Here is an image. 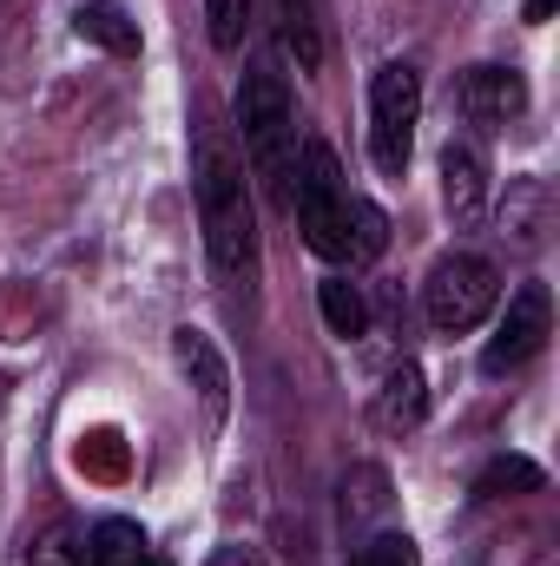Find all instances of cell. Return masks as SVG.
<instances>
[{
  "instance_id": "1",
  "label": "cell",
  "mask_w": 560,
  "mask_h": 566,
  "mask_svg": "<svg viewBox=\"0 0 560 566\" xmlns=\"http://www.w3.org/2000/svg\"><path fill=\"white\" fill-rule=\"evenodd\" d=\"M191 191H198V224L218 277H251L258 264V211H251V178L245 151L231 145L225 126H198L191 145Z\"/></svg>"
},
{
  "instance_id": "2",
  "label": "cell",
  "mask_w": 560,
  "mask_h": 566,
  "mask_svg": "<svg viewBox=\"0 0 560 566\" xmlns=\"http://www.w3.org/2000/svg\"><path fill=\"white\" fill-rule=\"evenodd\" d=\"M238 133H245V158L258 165V178H271V191L290 198V86H283L278 60H251V73L238 80Z\"/></svg>"
},
{
  "instance_id": "3",
  "label": "cell",
  "mask_w": 560,
  "mask_h": 566,
  "mask_svg": "<svg viewBox=\"0 0 560 566\" xmlns=\"http://www.w3.org/2000/svg\"><path fill=\"white\" fill-rule=\"evenodd\" d=\"M290 178H297L290 205H297L303 244H310L317 258H330V264H350V185H343L336 151H330L323 139H310Z\"/></svg>"
},
{
  "instance_id": "4",
  "label": "cell",
  "mask_w": 560,
  "mask_h": 566,
  "mask_svg": "<svg viewBox=\"0 0 560 566\" xmlns=\"http://www.w3.org/2000/svg\"><path fill=\"white\" fill-rule=\"evenodd\" d=\"M495 303H501V277H495V264L475 258V251L442 258V264L428 271V283H422V310H428V323H435L442 336H462V329L488 323Z\"/></svg>"
},
{
  "instance_id": "5",
  "label": "cell",
  "mask_w": 560,
  "mask_h": 566,
  "mask_svg": "<svg viewBox=\"0 0 560 566\" xmlns=\"http://www.w3.org/2000/svg\"><path fill=\"white\" fill-rule=\"evenodd\" d=\"M416 119H422V73L416 66H383L370 80V158H376L383 178L409 171Z\"/></svg>"
},
{
  "instance_id": "6",
  "label": "cell",
  "mask_w": 560,
  "mask_h": 566,
  "mask_svg": "<svg viewBox=\"0 0 560 566\" xmlns=\"http://www.w3.org/2000/svg\"><path fill=\"white\" fill-rule=\"evenodd\" d=\"M548 336H554V296H548V283H521L508 296V316L495 323V336L481 349V369L488 376H508V369L535 363L548 349Z\"/></svg>"
},
{
  "instance_id": "7",
  "label": "cell",
  "mask_w": 560,
  "mask_h": 566,
  "mask_svg": "<svg viewBox=\"0 0 560 566\" xmlns=\"http://www.w3.org/2000/svg\"><path fill=\"white\" fill-rule=\"evenodd\" d=\"M455 99H462V119H468V126H488V133H495V126L521 119L528 86H521L515 66H468L462 86H455Z\"/></svg>"
},
{
  "instance_id": "8",
  "label": "cell",
  "mask_w": 560,
  "mask_h": 566,
  "mask_svg": "<svg viewBox=\"0 0 560 566\" xmlns=\"http://www.w3.org/2000/svg\"><path fill=\"white\" fill-rule=\"evenodd\" d=\"M442 205H448V218H455L462 231L488 218V158H481L475 139L442 145Z\"/></svg>"
},
{
  "instance_id": "9",
  "label": "cell",
  "mask_w": 560,
  "mask_h": 566,
  "mask_svg": "<svg viewBox=\"0 0 560 566\" xmlns=\"http://www.w3.org/2000/svg\"><path fill=\"white\" fill-rule=\"evenodd\" d=\"M172 356H178L185 382L205 396V409H211V416H225V402H231V369H225L218 343H211L205 329H178V336H172Z\"/></svg>"
},
{
  "instance_id": "10",
  "label": "cell",
  "mask_w": 560,
  "mask_h": 566,
  "mask_svg": "<svg viewBox=\"0 0 560 566\" xmlns=\"http://www.w3.org/2000/svg\"><path fill=\"white\" fill-rule=\"evenodd\" d=\"M73 27H80V40H93V46H106V53H120V60L139 53V20H133L120 0H86V7L73 13Z\"/></svg>"
},
{
  "instance_id": "11",
  "label": "cell",
  "mask_w": 560,
  "mask_h": 566,
  "mask_svg": "<svg viewBox=\"0 0 560 566\" xmlns=\"http://www.w3.org/2000/svg\"><path fill=\"white\" fill-rule=\"evenodd\" d=\"M428 416V382H422L416 363H396L383 376V396H376V422L383 428H416Z\"/></svg>"
},
{
  "instance_id": "12",
  "label": "cell",
  "mask_w": 560,
  "mask_h": 566,
  "mask_svg": "<svg viewBox=\"0 0 560 566\" xmlns=\"http://www.w3.org/2000/svg\"><path fill=\"white\" fill-rule=\"evenodd\" d=\"M317 310H323L330 336H343V343L370 336V303H363V290H356L350 277H323L317 283Z\"/></svg>"
},
{
  "instance_id": "13",
  "label": "cell",
  "mask_w": 560,
  "mask_h": 566,
  "mask_svg": "<svg viewBox=\"0 0 560 566\" xmlns=\"http://www.w3.org/2000/svg\"><path fill=\"white\" fill-rule=\"evenodd\" d=\"M86 566H158V554L145 547V534L133 521H100L86 541Z\"/></svg>"
},
{
  "instance_id": "14",
  "label": "cell",
  "mask_w": 560,
  "mask_h": 566,
  "mask_svg": "<svg viewBox=\"0 0 560 566\" xmlns=\"http://www.w3.org/2000/svg\"><path fill=\"white\" fill-rule=\"evenodd\" d=\"M548 488V474H541V461H528V454H495L481 474H475V501H501V494H541Z\"/></svg>"
},
{
  "instance_id": "15",
  "label": "cell",
  "mask_w": 560,
  "mask_h": 566,
  "mask_svg": "<svg viewBox=\"0 0 560 566\" xmlns=\"http://www.w3.org/2000/svg\"><path fill=\"white\" fill-rule=\"evenodd\" d=\"M278 33H283V46L297 53V66H303V73H317V60H323L317 7H310V0H278Z\"/></svg>"
},
{
  "instance_id": "16",
  "label": "cell",
  "mask_w": 560,
  "mask_h": 566,
  "mask_svg": "<svg viewBox=\"0 0 560 566\" xmlns=\"http://www.w3.org/2000/svg\"><path fill=\"white\" fill-rule=\"evenodd\" d=\"M383 244H390V218H383L370 198H350V264L383 258Z\"/></svg>"
},
{
  "instance_id": "17",
  "label": "cell",
  "mask_w": 560,
  "mask_h": 566,
  "mask_svg": "<svg viewBox=\"0 0 560 566\" xmlns=\"http://www.w3.org/2000/svg\"><path fill=\"white\" fill-rule=\"evenodd\" d=\"M390 507V481H383V468H356L350 481H343V514L350 521H376Z\"/></svg>"
},
{
  "instance_id": "18",
  "label": "cell",
  "mask_w": 560,
  "mask_h": 566,
  "mask_svg": "<svg viewBox=\"0 0 560 566\" xmlns=\"http://www.w3.org/2000/svg\"><path fill=\"white\" fill-rule=\"evenodd\" d=\"M205 20H211V46L238 53L245 33H251V0H205Z\"/></svg>"
},
{
  "instance_id": "19",
  "label": "cell",
  "mask_w": 560,
  "mask_h": 566,
  "mask_svg": "<svg viewBox=\"0 0 560 566\" xmlns=\"http://www.w3.org/2000/svg\"><path fill=\"white\" fill-rule=\"evenodd\" d=\"M350 566H422V554L409 534H376V541H363L350 554Z\"/></svg>"
},
{
  "instance_id": "20",
  "label": "cell",
  "mask_w": 560,
  "mask_h": 566,
  "mask_svg": "<svg viewBox=\"0 0 560 566\" xmlns=\"http://www.w3.org/2000/svg\"><path fill=\"white\" fill-rule=\"evenodd\" d=\"M80 560H86V547L73 541V527H53V534L27 554V566H80Z\"/></svg>"
},
{
  "instance_id": "21",
  "label": "cell",
  "mask_w": 560,
  "mask_h": 566,
  "mask_svg": "<svg viewBox=\"0 0 560 566\" xmlns=\"http://www.w3.org/2000/svg\"><path fill=\"white\" fill-rule=\"evenodd\" d=\"M205 566H271V560H265L258 547H238V541H231V547H218V554H211Z\"/></svg>"
},
{
  "instance_id": "22",
  "label": "cell",
  "mask_w": 560,
  "mask_h": 566,
  "mask_svg": "<svg viewBox=\"0 0 560 566\" xmlns=\"http://www.w3.org/2000/svg\"><path fill=\"white\" fill-rule=\"evenodd\" d=\"M548 13H554V0H528V27H541Z\"/></svg>"
},
{
  "instance_id": "23",
  "label": "cell",
  "mask_w": 560,
  "mask_h": 566,
  "mask_svg": "<svg viewBox=\"0 0 560 566\" xmlns=\"http://www.w3.org/2000/svg\"><path fill=\"white\" fill-rule=\"evenodd\" d=\"M0 409H7V376H0Z\"/></svg>"
}]
</instances>
